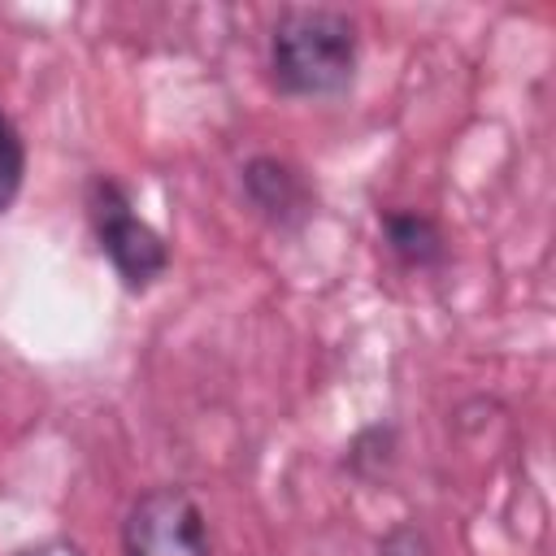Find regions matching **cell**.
I'll return each mask as SVG.
<instances>
[{
    "label": "cell",
    "instance_id": "obj_1",
    "mask_svg": "<svg viewBox=\"0 0 556 556\" xmlns=\"http://www.w3.org/2000/svg\"><path fill=\"white\" fill-rule=\"evenodd\" d=\"M361 61L356 22L343 9H282L269 30V74L282 96L326 100L352 87Z\"/></svg>",
    "mask_w": 556,
    "mask_h": 556
},
{
    "label": "cell",
    "instance_id": "obj_6",
    "mask_svg": "<svg viewBox=\"0 0 556 556\" xmlns=\"http://www.w3.org/2000/svg\"><path fill=\"white\" fill-rule=\"evenodd\" d=\"M22 174H26L22 139H17L13 122H9V117H0V213L17 200V191H22Z\"/></svg>",
    "mask_w": 556,
    "mask_h": 556
},
{
    "label": "cell",
    "instance_id": "obj_4",
    "mask_svg": "<svg viewBox=\"0 0 556 556\" xmlns=\"http://www.w3.org/2000/svg\"><path fill=\"white\" fill-rule=\"evenodd\" d=\"M243 187H248L252 204H256L265 217H274V222H291V217H300L304 204H308L300 174H295L291 165L274 161V156L248 161V165H243Z\"/></svg>",
    "mask_w": 556,
    "mask_h": 556
},
{
    "label": "cell",
    "instance_id": "obj_2",
    "mask_svg": "<svg viewBox=\"0 0 556 556\" xmlns=\"http://www.w3.org/2000/svg\"><path fill=\"white\" fill-rule=\"evenodd\" d=\"M126 556H213L204 508L187 486H152L135 495L122 521Z\"/></svg>",
    "mask_w": 556,
    "mask_h": 556
},
{
    "label": "cell",
    "instance_id": "obj_5",
    "mask_svg": "<svg viewBox=\"0 0 556 556\" xmlns=\"http://www.w3.org/2000/svg\"><path fill=\"white\" fill-rule=\"evenodd\" d=\"M382 235H387V248L395 252V261L408 269H430L443 261V235L426 213H387Z\"/></svg>",
    "mask_w": 556,
    "mask_h": 556
},
{
    "label": "cell",
    "instance_id": "obj_7",
    "mask_svg": "<svg viewBox=\"0 0 556 556\" xmlns=\"http://www.w3.org/2000/svg\"><path fill=\"white\" fill-rule=\"evenodd\" d=\"M17 556H87L78 543L70 539H48V543H35V547H22Z\"/></svg>",
    "mask_w": 556,
    "mask_h": 556
},
{
    "label": "cell",
    "instance_id": "obj_3",
    "mask_svg": "<svg viewBox=\"0 0 556 556\" xmlns=\"http://www.w3.org/2000/svg\"><path fill=\"white\" fill-rule=\"evenodd\" d=\"M91 222H96L100 252L109 256V265L117 269V278L130 291H143L165 274V265H169L165 239L130 208V200L117 182L100 178L91 187Z\"/></svg>",
    "mask_w": 556,
    "mask_h": 556
}]
</instances>
